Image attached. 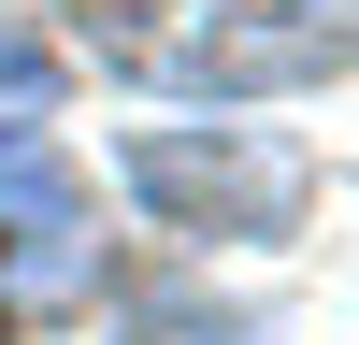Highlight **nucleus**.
<instances>
[{
  "label": "nucleus",
  "instance_id": "2",
  "mask_svg": "<svg viewBox=\"0 0 359 345\" xmlns=\"http://www.w3.org/2000/svg\"><path fill=\"white\" fill-rule=\"evenodd\" d=\"M130 201L158 230H187V245H287V230H302V201H316V158L287 130H144L130 158Z\"/></svg>",
  "mask_w": 359,
  "mask_h": 345
},
{
  "label": "nucleus",
  "instance_id": "3",
  "mask_svg": "<svg viewBox=\"0 0 359 345\" xmlns=\"http://www.w3.org/2000/svg\"><path fill=\"white\" fill-rule=\"evenodd\" d=\"M43 115H57V43H43V29H15V15H0V144H29Z\"/></svg>",
  "mask_w": 359,
  "mask_h": 345
},
{
  "label": "nucleus",
  "instance_id": "1",
  "mask_svg": "<svg viewBox=\"0 0 359 345\" xmlns=\"http://www.w3.org/2000/svg\"><path fill=\"white\" fill-rule=\"evenodd\" d=\"M86 43L172 101H302L359 72V0H86Z\"/></svg>",
  "mask_w": 359,
  "mask_h": 345
}]
</instances>
